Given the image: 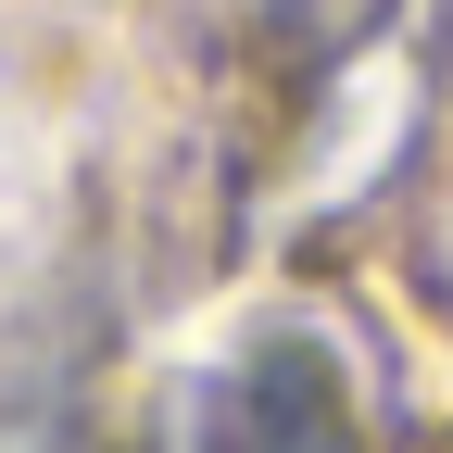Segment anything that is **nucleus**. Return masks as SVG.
<instances>
[{
    "label": "nucleus",
    "instance_id": "nucleus-1",
    "mask_svg": "<svg viewBox=\"0 0 453 453\" xmlns=\"http://www.w3.org/2000/svg\"><path fill=\"white\" fill-rule=\"evenodd\" d=\"M240 453H365L353 441V378H340L327 340H303V327L252 340V365H240Z\"/></svg>",
    "mask_w": 453,
    "mask_h": 453
},
{
    "label": "nucleus",
    "instance_id": "nucleus-2",
    "mask_svg": "<svg viewBox=\"0 0 453 453\" xmlns=\"http://www.w3.org/2000/svg\"><path fill=\"white\" fill-rule=\"evenodd\" d=\"M0 453H88L64 416H13V428H0Z\"/></svg>",
    "mask_w": 453,
    "mask_h": 453
}]
</instances>
